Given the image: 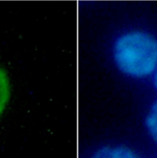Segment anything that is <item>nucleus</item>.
Returning a JSON list of instances; mask_svg holds the SVG:
<instances>
[{"mask_svg":"<svg viewBox=\"0 0 157 158\" xmlns=\"http://www.w3.org/2000/svg\"><path fill=\"white\" fill-rule=\"evenodd\" d=\"M114 58L125 74L138 78L149 76L157 65V40L140 31L126 33L116 41Z\"/></svg>","mask_w":157,"mask_h":158,"instance_id":"1","label":"nucleus"},{"mask_svg":"<svg viewBox=\"0 0 157 158\" xmlns=\"http://www.w3.org/2000/svg\"><path fill=\"white\" fill-rule=\"evenodd\" d=\"M91 158H140L131 149L123 146L105 147L97 150Z\"/></svg>","mask_w":157,"mask_h":158,"instance_id":"2","label":"nucleus"},{"mask_svg":"<svg viewBox=\"0 0 157 158\" xmlns=\"http://www.w3.org/2000/svg\"><path fill=\"white\" fill-rule=\"evenodd\" d=\"M10 98V84L5 72L0 69V115L2 114Z\"/></svg>","mask_w":157,"mask_h":158,"instance_id":"3","label":"nucleus"},{"mask_svg":"<svg viewBox=\"0 0 157 158\" xmlns=\"http://www.w3.org/2000/svg\"><path fill=\"white\" fill-rule=\"evenodd\" d=\"M146 125L149 133L157 143V102L153 105L147 116Z\"/></svg>","mask_w":157,"mask_h":158,"instance_id":"4","label":"nucleus"},{"mask_svg":"<svg viewBox=\"0 0 157 158\" xmlns=\"http://www.w3.org/2000/svg\"><path fill=\"white\" fill-rule=\"evenodd\" d=\"M154 83H155V87L157 88V70H156V73H155V77H154Z\"/></svg>","mask_w":157,"mask_h":158,"instance_id":"5","label":"nucleus"}]
</instances>
